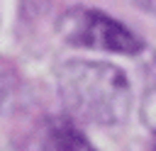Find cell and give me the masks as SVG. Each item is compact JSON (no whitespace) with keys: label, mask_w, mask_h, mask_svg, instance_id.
Returning <instances> with one entry per match:
<instances>
[{"label":"cell","mask_w":156,"mask_h":151,"mask_svg":"<svg viewBox=\"0 0 156 151\" xmlns=\"http://www.w3.org/2000/svg\"><path fill=\"white\" fill-rule=\"evenodd\" d=\"M136 7L146 10V12H156V0H132Z\"/></svg>","instance_id":"5b68a950"},{"label":"cell","mask_w":156,"mask_h":151,"mask_svg":"<svg viewBox=\"0 0 156 151\" xmlns=\"http://www.w3.org/2000/svg\"><path fill=\"white\" fill-rule=\"evenodd\" d=\"M46 134H49V144L54 151H95L88 136L66 117L49 119Z\"/></svg>","instance_id":"3957f363"},{"label":"cell","mask_w":156,"mask_h":151,"mask_svg":"<svg viewBox=\"0 0 156 151\" xmlns=\"http://www.w3.org/2000/svg\"><path fill=\"white\" fill-rule=\"evenodd\" d=\"M141 122L156 134V88L149 90L141 100Z\"/></svg>","instance_id":"277c9868"},{"label":"cell","mask_w":156,"mask_h":151,"mask_svg":"<svg viewBox=\"0 0 156 151\" xmlns=\"http://www.w3.org/2000/svg\"><path fill=\"white\" fill-rule=\"evenodd\" d=\"M56 85L63 107L76 119L98 127H117L129 117V78L112 63L83 58L66 61L56 73Z\"/></svg>","instance_id":"6da1fadb"},{"label":"cell","mask_w":156,"mask_h":151,"mask_svg":"<svg viewBox=\"0 0 156 151\" xmlns=\"http://www.w3.org/2000/svg\"><path fill=\"white\" fill-rule=\"evenodd\" d=\"M56 29L63 41L73 46H85V49H100V51L132 56V54H139L144 46L141 39L129 27H124L122 22L93 7L66 10L58 17Z\"/></svg>","instance_id":"7a4b0ae2"}]
</instances>
